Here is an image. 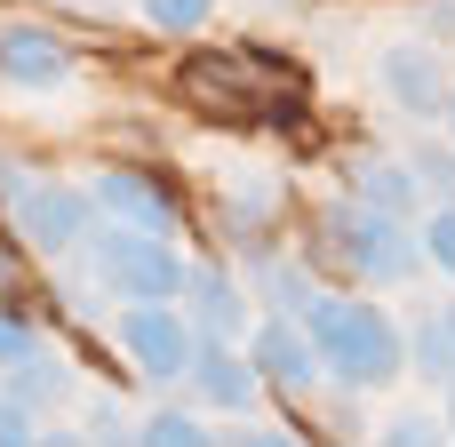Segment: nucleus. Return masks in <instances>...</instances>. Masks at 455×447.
<instances>
[{
    "mask_svg": "<svg viewBox=\"0 0 455 447\" xmlns=\"http://www.w3.org/2000/svg\"><path fill=\"white\" fill-rule=\"evenodd\" d=\"M304 336H312L320 368H336V376H344V384H360V392L392 384V376H400V360H408V344H400L392 312L352 304V296H304Z\"/></svg>",
    "mask_w": 455,
    "mask_h": 447,
    "instance_id": "nucleus-1",
    "label": "nucleus"
},
{
    "mask_svg": "<svg viewBox=\"0 0 455 447\" xmlns=\"http://www.w3.org/2000/svg\"><path fill=\"white\" fill-rule=\"evenodd\" d=\"M320 240H328V256H336L344 272H360L368 288H400V280L416 272V256H424L416 232H408V216H384V208H360V200L328 208Z\"/></svg>",
    "mask_w": 455,
    "mask_h": 447,
    "instance_id": "nucleus-2",
    "label": "nucleus"
},
{
    "mask_svg": "<svg viewBox=\"0 0 455 447\" xmlns=\"http://www.w3.org/2000/svg\"><path fill=\"white\" fill-rule=\"evenodd\" d=\"M88 248V240H80ZM88 272L96 288L128 296V304H160V296H184V256L168 248V232H136V224H112L96 248H88Z\"/></svg>",
    "mask_w": 455,
    "mask_h": 447,
    "instance_id": "nucleus-3",
    "label": "nucleus"
},
{
    "mask_svg": "<svg viewBox=\"0 0 455 447\" xmlns=\"http://www.w3.org/2000/svg\"><path fill=\"white\" fill-rule=\"evenodd\" d=\"M0 176H8V216H16V240H24V248L72 256V248L88 240V200H80V192L32 184V176H16V168H0Z\"/></svg>",
    "mask_w": 455,
    "mask_h": 447,
    "instance_id": "nucleus-4",
    "label": "nucleus"
},
{
    "mask_svg": "<svg viewBox=\"0 0 455 447\" xmlns=\"http://www.w3.org/2000/svg\"><path fill=\"white\" fill-rule=\"evenodd\" d=\"M120 344H128V360L152 376V384H176L184 368H192V320L176 312V296H160V304H128L120 312Z\"/></svg>",
    "mask_w": 455,
    "mask_h": 447,
    "instance_id": "nucleus-5",
    "label": "nucleus"
},
{
    "mask_svg": "<svg viewBox=\"0 0 455 447\" xmlns=\"http://www.w3.org/2000/svg\"><path fill=\"white\" fill-rule=\"evenodd\" d=\"M184 376H192V392H200L208 408H232V416H248V408L264 400L256 360H248V352H232L224 336H216V344H192V368H184Z\"/></svg>",
    "mask_w": 455,
    "mask_h": 447,
    "instance_id": "nucleus-6",
    "label": "nucleus"
},
{
    "mask_svg": "<svg viewBox=\"0 0 455 447\" xmlns=\"http://www.w3.org/2000/svg\"><path fill=\"white\" fill-rule=\"evenodd\" d=\"M0 80L24 88V96H40V88H64L72 80V56L40 24H0Z\"/></svg>",
    "mask_w": 455,
    "mask_h": 447,
    "instance_id": "nucleus-7",
    "label": "nucleus"
},
{
    "mask_svg": "<svg viewBox=\"0 0 455 447\" xmlns=\"http://www.w3.org/2000/svg\"><path fill=\"white\" fill-rule=\"evenodd\" d=\"M96 192V208L112 216V224H136V232H176V200H168V184H152V176H136V168H104V176H88Z\"/></svg>",
    "mask_w": 455,
    "mask_h": 447,
    "instance_id": "nucleus-8",
    "label": "nucleus"
},
{
    "mask_svg": "<svg viewBox=\"0 0 455 447\" xmlns=\"http://www.w3.org/2000/svg\"><path fill=\"white\" fill-rule=\"evenodd\" d=\"M376 72H384L392 104H400V112H416V120H432V112L448 104V72H440V56H432V48H416V40H392V48L376 56Z\"/></svg>",
    "mask_w": 455,
    "mask_h": 447,
    "instance_id": "nucleus-9",
    "label": "nucleus"
},
{
    "mask_svg": "<svg viewBox=\"0 0 455 447\" xmlns=\"http://www.w3.org/2000/svg\"><path fill=\"white\" fill-rule=\"evenodd\" d=\"M248 360H256V376H264L272 392H288V400L320 384V352H312V336H304L296 320H264V328H256V352H248Z\"/></svg>",
    "mask_w": 455,
    "mask_h": 447,
    "instance_id": "nucleus-10",
    "label": "nucleus"
},
{
    "mask_svg": "<svg viewBox=\"0 0 455 447\" xmlns=\"http://www.w3.org/2000/svg\"><path fill=\"white\" fill-rule=\"evenodd\" d=\"M416 168H400V160H360L352 168V200L360 208H384V216H416Z\"/></svg>",
    "mask_w": 455,
    "mask_h": 447,
    "instance_id": "nucleus-11",
    "label": "nucleus"
},
{
    "mask_svg": "<svg viewBox=\"0 0 455 447\" xmlns=\"http://www.w3.org/2000/svg\"><path fill=\"white\" fill-rule=\"evenodd\" d=\"M184 296H192L200 328H208V336H224V344H232V336L248 328V296H240V288H232L224 272H184Z\"/></svg>",
    "mask_w": 455,
    "mask_h": 447,
    "instance_id": "nucleus-12",
    "label": "nucleus"
},
{
    "mask_svg": "<svg viewBox=\"0 0 455 447\" xmlns=\"http://www.w3.org/2000/svg\"><path fill=\"white\" fill-rule=\"evenodd\" d=\"M0 376H8V392H16L24 408H56V400L72 392V384H64V360H56V352H40V344H32L24 360H8Z\"/></svg>",
    "mask_w": 455,
    "mask_h": 447,
    "instance_id": "nucleus-13",
    "label": "nucleus"
},
{
    "mask_svg": "<svg viewBox=\"0 0 455 447\" xmlns=\"http://www.w3.org/2000/svg\"><path fill=\"white\" fill-rule=\"evenodd\" d=\"M136 440H160V447H200V416H184V408H152L144 424H136Z\"/></svg>",
    "mask_w": 455,
    "mask_h": 447,
    "instance_id": "nucleus-14",
    "label": "nucleus"
},
{
    "mask_svg": "<svg viewBox=\"0 0 455 447\" xmlns=\"http://www.w3.org/2000/svg\"><path fill=\"white\" fill-rule=\"evenodd\" d=\"M216 16V0H144V24L152 32H200Z\"/></svg>",
    "mask_w": 455,
    "mask_h": 447,
    "instance_id": "nucleus-15",
    "label": "nucleus"
},
{
    "mask_svg": "<svg viewBox=\"0 0 455 447\" xmlns=\"http://www.w3.org/2000/svg\"><path fill=\"white\" fill-rule=\"evenodd\" d=\"M416 368H424L432 384H448V376H455V336L440 328V320H424V328H416Z\"/></svg>",
    "mask_w": 455,
    "mask_h": 447,
    "instance_id": "nucleus-16",
    "label": "nucleus"
},
{
    "mask_svg": "<svg viewBox=\"0 0 455 447\" xmlns=\"http://www.w3.org/2000/svg\"><path fill=\"white\" fill-rule=\"evenodd\" d=\"M424 248H432V264H440V272H455V200L424 224Z\"/></svg>",
    "mask_w": 455,
    "mask_h": 447,
    "instance_id": "nucleus-17",
    "label": "nucleus"
},
{
    "mask_svg": "<svg viewBox=\"0 0 455 447\" xmlns=\"http://www.w3.org/2000/svg\"><path fill=\"white\" fill-rule=\"evenodd\" d=\"M272 200H280V192H272V176H240V224H264V216H272Z\"/></svg>",
    "mask_w": 455,
    "mask_h": 447,
    "instance_id": "nucleus-18",
    "label": "nucleus"
},
{
    "mask_svg": "<svg viewBox=\"0 0 455 447\" xmlns=\"http://www.w3.org/2000/svg\"><path fill=\"white\" fill-rule=\"evenodd\" d=\"M432 432H440V424H432L424 408H400V416L384 424V440H432Z\"/></svg>",
    "mask_w": 455,
    "mask_h": 447,
    "instance_id": "nucleus-19",
    "label": "nucleus"
},
{
    "mask_svg": "<svg viewBox=\"0 0 455 447\" xmlns=\"http://www.w3.org/2000/svg\"><path fill=\"white\" fill-rule=\"evenodd\" d=\"M416 176H432V192H455V152H416Z\"/></svg>",
    "mask_w": 455,
    "mask_h": 447,
    "instance_id": "nucleus-20",
    "label": "nucleus"
},
{
    "mask_svg": "<svg viewBox=\"0 0 455 447\" xmlns=\"http://www.w3.org/2000/svg\"><path fill=\"white\" fill-rule=\"evenodd\" d=\"M32 344H40V336H32L24 320H0V368H8V360H24Z\"/></svg>",
    "mask_w": 455,
    "mask_h": 447,
    "instance_id": "nucleus-21",
    "label": "nucleus"
},
{
    "mask_svg": "<svg viewBox=\"0 0 455 447\" xmlns=\"http://www.w3.org/2000/svg\"><path fill=\"white\" fill-rule=\"evenodd\" d=\"M0 440H32V408L24 400H0Z\"/></svg>",
    "mask_w": 455,
    "mask_h": 447,
    "instance_id": "nucleus-22",
    "label": "nucleus"
},
{
    "mask_svg": "<svg viewBox=\"0 0 455 447\" xmlns=\"http://www.w3.org/2000/svg\"><path fill=\"white\" fill-rule=\"evenodd\" d=\"M88 432H128V416H120L112 400H96V408H88Z\"/></svg>",
    "mask_w": 455,
    "mask_h": 447,
    "instance_id": "nucleus-23",
    "label": "nucleus"
},
{
    "mask_svg": "<svg viewBox=\"0 0 455 447\" xmlns=\"http://www.w3.org/2000/svg\"><path fill=\"white\" fill-rule=\"evenodd\" d=\"M440 112H448V136H455V88H448V104H440Z\"/></svg>",
    "mask_w": 455,
    "mask_h": 447,
    "instance_id": "nucleus-24",
    "label": "nucleus"
},
{
    "mask_svg": "<svg viewBox=\"0 0 455 447\" xmlns=\"http://www.w3.org/2000/svg\"><path fill=\"white\" fill-rule=\"evenodd\" d=\"M448 432H455V376H448Z\"/></svg>",
    "mask_w": 455,
    "mask_h": 447,
    "instance_id": "nucleus-25",
    "label": "nucleus"
},
{
    "mask_svg": "<svg viewBox=\"0 0 455 447\" xmlns=\"http://www.w3.org/2000/svg\"><path fill=\"white\" fill-rule=\"evenodd\" d=\"M440 328H448V336H455V304H448V312H440Z\"/></svg>",
    "mask_w": 455,
    "mask_h": 447,
    "instance_id": "nucleus-26",
    "label": "nucleus"
}]
</instances>
